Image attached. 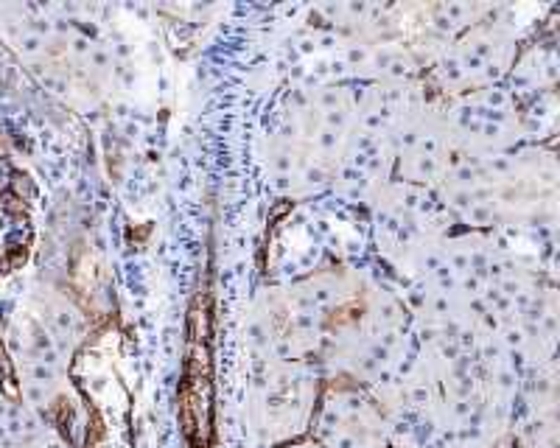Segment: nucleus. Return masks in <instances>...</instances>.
I'll return each instance as SVG.
<instances>
[{
  "mask_svg": "<svg viewBox=\"0 0 560 448\" xmlns=\"http://www.w3.org/2000/svg\"><path fill=\"white\" fill-rule=\"evenodd\" d=\"M207 334H210V311H207V303H196L193 311H191V336L204 345Z\"/></svg>",
  "mask_w": 560,
  "mask_h": 448,
  "instance_id": "1",
  "label": "nucleus"
}]
</instances>
